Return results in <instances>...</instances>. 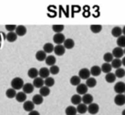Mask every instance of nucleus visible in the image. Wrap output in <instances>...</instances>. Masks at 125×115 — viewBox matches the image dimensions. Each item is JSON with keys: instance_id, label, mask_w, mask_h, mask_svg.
Returning <instances> with one entry per match:
<instances>
[{"instance_id": "nucleus-1", "label": "nucleus", "mask_w": 125, "mask_h": 115, "mask_svg": "<svg viewBox=\"0 0 125 115\" xmlns=\"http://www.w3.org/2000/svg\"><path fill=\"white\" fill-rule=\"evenodd\" d=\"M10 85L12 89H16V90H20L21 89H22L23 85H24V81L21 77H16L11 80Z\"/></svg>"}, {"instance_id": "nucleus-2", "label": "nucleus", "mask_w": 125, "mask_h": 115, "mask_svg": "<svg viewBox=\"0 0 125 115\" xmlns=\"http://www.w3.org/2000/svg\"><path fill=\"white\" fill-rule=\"evenodd\" d=\"M65 40H66V38H65L64 34L62 33L55 34L53 36V41H54V43L57 44V45H62V44H63Z\"/></svg>"}, {"instance_id": "nucleus-3", "label": "nucleus", "mask_w": 125, "mask_h": 115, "mask_svg": "<svg viewBox=\"0 0 125 115\" xmlns=\"http://www.w3.org/2000/svg\"><path fill=\"white\" fill-rule=\"evenodd\" d=\"M78 76L81 79H83V80H87L90 77L91 73H90V70L87 68H82L79 70L78 72Z\"/></svg>"}, {"instance_id": "nucleus-4", "label": "nucleus", "mask_w": 125, "mask_h": 115, "mask_svg": "<svg viewBox=\"0 0 125 115\" xmlns=\"http://www.w3.org/2000/svg\"><path fill=\"white\" fill-rule=\"evenodd\" d=\"M87 112L92 115L97 114V113L99 112V106L97 104V103L93 102L92 104L87 106Z\"/></svg>"}, {"instance_id": "nucleus-5", "label": "nucleus", "mask_w": 125, "mask_h": 115, "mask_svg": "<svg viewBox=\"0 0 125 115\" xmlns=\"http://www.w3.org/2000/svg\"><path fill=\"white\" fill-rule=\"evenodd\" d=\"M114 103L116 106H122L125 105V95L123 94H118L115 96L114 98Z\"/></svg>"}, {"instance_id": "nucleus-6", "label": "nucleus", "mask_w": 125, "mask_h": 115, "mask_svg": "<svg viewBox=\"0 0 125 115\" xmlns=\"http://www.w3.org/2000/svg\"><path fill=\"white\" fill-rule=\"evenodd\" d=\"M114 91L116 94H124L125 92V83L123 82H118L115 84Z\"/></svg>"}, {"instance_id": "nucleus-7", "label": "nucleus", "mask_w": 125, "mask_h": 115, "mask_svg": "<svg viewBox=\"0 0 125 115\" xmlns=\"http://www.w3.org/2000/svg\"><path fill=\"white\" fill-rule=\"evenodd\" d=\"M111 53H112L113 57H114L115 58H121L123 56V54H124V51H123V48H121V47L117 46L113 49Z\"/></svg>"}, {"instance_id": "nucleus-8", "label": "nucleus", "mask_w": 125, "mask_h": 115, "mask_svg": "<svg viewBox=\"0 0 125 115\" xmlns=\"http://www.w3.org/2000/svg\"><path fill=\"white\" fill-rule=\"evenodd\" d=\"M87 90H88V87L86 85V83H81L79 84L76 87V92L78 94H82V95H84L87 93Z\"/></svg>"}, {"instance_id": "nucleus-9", "label": "nucleus", "mask_w": 125, "mask_h": 115, "mask_svg": "<svg viewBox=\"0 0 125 115\" xmlns=\"http://www.w3.org/2000/svg\"><path fill=\"white\" fill-rule=\"evenodd\" d=\"M82 103H84V104L88 106V105L92 104V103L94 102V96H93L92 94H87V93L86 94L82 96Z\"/></svg>"}, {"instance_id": "nucleus-10", "label": "nucleus", "mask_w": 125, "mask_h": 115, "mask_svg": "<svg viewBox=\"0 0 125 115\" xmlns=\"http://www.w3.org/2000/svg\"><path fill=\"white\" fill-rule=\"evenodd\" d=\"M34 106L35 105L33 104V101H26L25 102H23V109H24V111L26 112H28V113H30L31 111H33V110H34Z\"/></svg>"}, {"instance_id": "nucleus-11", "label": "nucleus", "mask_w": 125, "mask_h": 115, "mask_svg": "<svg viewBox=\"0 0 125 115\" xmlns=\"http://www.w3.org/2000/svg\"><path fill=\"white\" fill-rule=\"evenodd\" d=\"M65 47L63 46V45H57L54 47V53L57 56H62L65 53Z\"/></svg>"}, {"instance_id": "nucleus-12", "label": "nucleus", "mask_w": 125, "mask_h": 115, "mask_svg": "<svg viewBox=\"0 0 125 115\" xmlns=\"http://www.w3.org/2000/svg\"><path fill=\"white\" fill-rule=\"evenodd\" d=\"M33 85L34 88H39V89H40V88H42L44 85H45V79L38 77L37 78L33 79Z\"/></svg>"}, {"instance_id": "nucleus-13", "label": "nucleus", "mask_w": 125, "mask_h": 115, "mask_svg": "<svg viewBox=\"0 0 125 115\" xmlns=\"http://www.w3.org/2000/svg\"><path fill=\"white\" fill-rule=\"evenodd\" d=\"M15 33L17 34V36H20V37L24 36V35L27 34L26 27L23 26V25H20V26H17V27H16V31H15Z\"/></svg>"}, {"instance_id": "nucleus-14", "label": "nucleus", "mask_w": 125, "mask_h": 115, "mask_svg": "<svg viewBox=\"0 0 125 115\" xmlns=\"http://www.w3.org/2000/svg\"><path fill=\"white\" fill-rule=\"evenodd\" d=\"M50 75H51L50 70H49V69L45 68V67L39 70V77H41V78L45 79V78H47V77H50Z\"/></svg>"}, {"instance_id": "nucleus-15", "label": "nucleus", "mask_w": 125, "mask_h": 115, "mask_svg": "<svg viewBox=\"0 0 125 115\" xmlns=\"http://www.w3.org/2000/svg\"><path fill=\"white\" fill-rule=\"evenodd\" d=\"M47 55L43 50H40L35 53V58H36L38 61L42 62V61H45V58H46Z\"/></svg>"}, {"instance_id": "nucleus-16", "label": "nucleus", "mask_w": 125, "mask_h": 115, "mask_svg": "<svg viewBox=\"0 0 125 115\" xmlns=\"http://www.w3.org/2000/svg\"><path fill=\"white\" fill-rule=\"evenodd\" d=\"M33 89H34V87H33V83H29V82H27V83H24V85H23L22 91L26 94H31V93L33 92Z\"/></svg>"}, {"instance_id": "nucleus-17", "label": "nucleus", "mask_w": 125, "mask_h": 115, "mask_svg": "<svg viewBox=\"0 0 125 115\" xmlns=\"http://www.w3.org/2000/svg\"><path fill=\"white\" fill-rule=\"evenodd\" d=\"M111 34L115 38H119L123 35V28H121L120 27H114L111 29Z\"/></svg>"}, {"instance_id": "nucleus-18", "label": "nucleus", "mask_w": 125, "mask_h": 115, "mask_svg": "<svg viewBox=\"0 0 125 115\" xmlns=\"http://www.w3.org/2000/svg\"><path fill=\"white\" fill-rule=\"evenodd\" d=\"M70 101H71V103L74 105V106H78L79 104H81V103L82 102V96L78 94H74V95H72L71 98H70Z\"/></svg>"}, {"instance_id": "nucleus-19", "label": "nucleus", "mask_w": 125, "mask_h": 115, "mask_svg": "<svg viewBox=\"0 0 125 115\" xmlns=\"http://www.w3.org/2000/svg\"><path fill=\"white\" fill-rule=\"evenodd\" d=\"M102 70H101V68L98 65H94L92 68L90 69V73L93 77H99V75L101 74Z\"/></svg>"}, {"instance_id": "nucleus-20", "label": "nucleus", "mask_w": 125, "mask_h": 115, "mask_svg": "<svg viewBox=\"0 0 125 115\" xmlns=\"http://www.w3.org/2000/svg\"><path fill=\"white\" fill-rule=\"evenodd\" d=\"M28 76L29 78L32 79H35L39 77V70H37L36 68L33 67V68H30L29 70H28Z\"/></svg>"}, {"instance_id": "nucleus-21", "label": "nucleus", "mask_w": 125, "mask_h": 115, "mask_svg": "<svg viewBox=\"0 0 125 115\" xmlns=\"http://www.w3.org/2000/svg\"><path fill=\"white\" fill-rule=\"evenodd\" d=\"M17 34L15 32H9L6 34V40L10 43H13L17 40Z\"/></svg>"}, {"instance_id": "nucleus-22", "label": "nucleus", "mask_w": 125, "mask_h": 115, "mask_svg": "<svg viewBox=\"0 0 125 115\" xmlns=\"http://www.w3.org/2000/svg\"><path fill=\"white\" fill-rule=\"evenodd\" d=\"M62 45L65 47V49L71 50V49H73L74 46H75V41H74L72 39H66Z\"/></svg>"}, {"instance_id": "nucleus-23", "label": "nucleus", "mask_w": 125, "mask_h": 115, "mask_svg": "<svg viewBox=\"0 0 125 115\" xmlns=\"http://www.w3.org/2000/svg\"><path fill=\"white\" fill-rule=\"evenodd\" d=\"M76 110L79 114H81V115L84 114V113H86L87 112V105L82 102L81 104H79L78 106H76Z\"/></svg>"}, {"instance_id": "nucleus-24", "label": "nucleus", "mask_w": 125, "mask_h": 115, "mask_svg": "<svg viewBox=\"0 0 125 115\" xmlns=\"http://www.w3.org/2000/svg\"><path fill=\"white\" fill-rule=\"evenodd\" d=\"M54 46L52 43H50V42H47L43 46V51L45 52V53H52V52H54Z\"/></svg>"}, {"instance_id": "nucleus-25", "label": "nucleus", "mask_w": 125, "mask_h": 115, "mask_svg": "<svg viewBox=\"0 0 125 115\" xmlns=\"http://www.w3.org/2000/svg\"><path fill=\"white\" fill-rule=\"evenodd\" d=\"M16 100L18 102H25L27 101V94H25L23 91H20L16 94Z\"/></svg>"}, {"instance_id": "nucleus-26", "label": "nucleus", "mask_w": 125, "mask_h": 115, "mask_svg": "<svg viewBox=\"0 0 125 115\" xmlns=\"http://www.w3.org/2000/svg\"><path fill=\"white\" fill-rule=\"evenodd\" d=\"M32 101H33L34 105H41L44 101V97L40 95V94H35V95H33V98H32Z\"/></svg>"}, {"instance_id": "nucleus-27", "label": "nucleus", "mask_w": 125, "mask_h": 115, "mask_svg": "<svg viewBox=\"0 0 125 115\" xmlns=\"http://www.w3.org/2000/svg\"><path fill=\"white\" fill-rule=\"evenodd\" d=\"M81 82H82V79L79 77V76H73V77H71L70 79V84H71L72 86H75V87H77L79 84L82 83Z\"/></svg>"}, {"instance_id": "nucleus-28", "label": "nucleus", "mask_w": 125, "mask_h": 115, "mask_svg": "<svg viewBox=\"0 0 125 115\" xmlns=\"http://www.w3.org/2000/svg\"><path fill=\"white\" fill-rule=\"evenodd\" d=\"M100 68H101L102 72H104V73H105V74L110 73V72L111 71V70H112V66H111V63H105V62L101 65Z\"/></svg>"}, {"instance_id": "nucleus-29", "label": "nucleus", "mask_w": 125, "mask_h": 115, "mask_svg": "<svg viewBox=\"0 0 125 115\" xmlns=\"http://www.w3.org/2000/svg\"><path fill=\"white\" fill-rule=\"evenodd\" d=\"M45 62V64H46V65L52 66V65H55L56 62H57V59H56V58L54 57L53 55H49L46 57Z\"/></svg>"}, {"instance_id": "nucleus-30", "label": "nucleus", "mask_w": 125, "mask_h": 115, "mask_svg": "<svg viewBox=\"0 0 125 115\" xmlns=\"http://www.w3.org/2000/svg\"><path fill=\"white\" fill-rule=\"evenodd\" d=\"M39 94L41 96H43V97H47V96L51 94L50 88L46 87V86H43V87L40 89V93H39Z\"/></svg>"}, {"instance_id": "nucleus-31", "label": "nucleus", "mask_w": 125, "mask_h": 115, "mask_svg": "<svg viewBox=\"0 0 125 115\" xmlns=\"http://www.w3.org/2000/svg\"><path fill=\"white\" fill-rule=\"evenodd\" d=\"M77 110L75 106H68L65 109V114L66 115H76Z\"/></svg>"}, {"instance_id": "nucleus-32", "label": "nucleus", "mask_w": 125, "mask_h": 115, "mask_svg": "<svg viewBox=\"0 0 125 115\" xmlns=\"http://www.w3.org/2000/svg\"><path fill=\"white\" fill-rule=\"evenodd\" d=\"M104 79H105V81L108 82V83H112V82H114L115 81H116V75H115V73L110 72V73L106 74Z\"/></svg>"}, {"instance_id": "nucleus-33", "label": "nucleus", "mask_w": 125, "mask_h": 115, "mask_svg": "<svg viewBox=\"0 0 125 115\" xmlns=\"http://www.w3.org/2000/svg\"><path fill=\"white\" fill-rule=\"evenodd\" d=\"M16 89H12V88H10V89H8L7 90H6L5 92V95L7 98H9V99H13V98H16Z\"/></svg>"}, {"instance_id": "nucleus-34", "label": "nucleus", "mask_w": 125, "mask_h": 115, "mask_svg": "<svg viewBox=\"0 0 125 115\" xmlns=\"http://www.w3.org/2000/svg\"><path fill=\"white\" fill-rule=\"evenodd\" d=\"M86 85L88 88H94L97 85V80L94 77H89L86 80Z\"/></svg>"}, {"instance_id": "nucleus-35", "label": "nucleus", "mask_w": 125, "mask_h": 115, "mask_svg": "<svg viewBox=\"0 0 125 115\" xmlns=\"http://www.w3.org/2000/svg\"><path fill=\"white\" fill-rule=\"evenodd\" d=\"M111 66H112V68L116 70V69L121 68L123 64H122V60L120 59V58H114V59L112 60V62L111 63Z\"/></svg>"}, {"instance_id": "nucleus-36", "label": "nucleus", "mask_w": 125, "mask_h": 115, "mask_svg": "<svg viewBox=\"0 0 125 115\" xmlns=\"http://www.w3.org/2000/svg\"><path fill=\"white\" fill-rule=\"evenodd\" d=\"M103 59L104 60L105 63H111L112 60L114 59V57H113L111 52H106V53H104V56H103Z\"/></svg>"}, {"instance_id": "nucleus-37", "label": "nucleus", "mask_w": 125, "mask_h": 115, "mask_svg": "<svg viewBox=\"0 0 125 115\" xmlns=\"http://www.w3.org/2000/svg\"><path fill=\"white\" fill-rule=\"evenodd\" d=\"M116 45L121 48H125V35H122L116 40Z\"/></svg>"}, {"instance_id": "nucleus-38", "label": "nucleus", "mask_w": 125, "mask_h": 115, "mask_svg": "<svg viewBox=\"0 0 125 115\" xmlns=\"http://www.w3.org/2000/svg\"><path fill=\"white\" fill-rule=\"evenodd\" d=\"M90 30L94 34H99L102 30V26L101 25H91Z\"/></svg>"}, {"instance_id": "nucleus-39", "label": "nucleus", "mask_w": 125, "mask_h": 115, "mask_svg": "<svg viewBox=\"0 0 125 115\" xmlns=\"http://www.w3.org/2000/svg\"><path fill=\"white\" fill-rule=\"evenodd\" d=\"M115 75L117 78H123L125 77V70L123 68L116 69V71H115Z\"/></svg>"}, {"instance_id": "nucleus-40", "label": "nucleus", "mask_w": 125, "mask_h": 115, "mask_svg": "<svg viewBox=\"0 0 125 115\" xmlns=\"http://www.w3.org/2000/svg\"><path fill=\"white\" fill-rule=\"evenodd\" d=\"M54 84H55V80L52 77H49L45 79V86H46V87L51 88L52 86H54Z\"/></svg>"}, {"instance_id": "nucleus-41", "label": "nucleus", "mask_w": 125, "mask_h": 115, "mask_svg": "<svg viewBox=\"0 0 125 115\" xmlns=\"http://www.w3.org/2000/svg\"><path fill=\"white\" fill-rule=\"evenodd\" d=\"M52 28L56 34H59V33H62V30L64 29V26H63V25L57 24V25H53Z\"/></svg>"}, {"instance_id": "nucleus-42", "label": "nucleus", "mask_w": 125, "mask_h": 115, "mask_svg": "<svg viewBox=\"0 0 125 115\" xmlns=\"http://www.w3.org/2000/svg\"><path fill=\"white\" fill-rule=\"evenodd\" d=\"M49 70H50V73L52 74V75H57V74L59 73V70H59V67L55 65L51 66Z\"/></svg>"}, {"instance_id": "nucleus-43", "label": "nucleus", "mask_w": 125, "mask_h": 115, "mask_svg": "<svg viewBox=\"0 0 125 115\" xmlns=\"http://www.w3.org/2000/svg\"><path fill=\"white\" fill-rule=\"evenodd\" d=\"M16 25H12V24H8L5 25V29L8 32H15L16 29Z\"/></svg>"}, {"instance_id": "nucleus-44", "label": "nucleus", "mask_w": 125, "mask_h": 115, "mask_svg": "<svg viewBox=\"0 0 125 115\" xmlns=\"http://www.w3.org/2000/svg\"><path fill=\"white\" fill-rule=\"evenodd\" d=\"M4 40H6V34L1 31L0 32V42L2 43V41Z\"/></svg>"}, {"instance_id": "nucleus-45", "label": "nucleus", "mask_w": 125, "mask_h": 115, "mask_svg": "<svg viewBox=\"0 0 125 115\" xmlns=\"http://www.w3.org/2000/svg\"><path fill=\"white\" fill-rule=\"evenodd\" d=\"M28 115H40V114L38 111H36V110H33V111H31L30 113H28Z\"/></svg>"}, {"instance_id": "nucleus-46", "label": "nucleus", "mask_w": 125, "mask_h": 115, "mask_svg": "<svg viewBox=\"0 0 125 115\" xmlns=\"http://www.w3.org/2000/svg\"><path fill=\"white\" fill-rule=\"evenodd\" d=\"M122 64H123V66H125V57L123 58V59H122Z\"/></svg>"}, {"instance_id": "nucleus-47", "label": "nucleus", "mask_w": 125, "mask_h": 115, "mask_svg": "<svg viewBox=\"0 0 125 115\" xmlns=\"http://www.w3.org/2000/svg\"><path fill=\"white\" fill-rule=\"evenodd\" d=\"M123 35H125V26L123 28Z\"/></svg>"}, {"instance_id": "nucleus-48", "label": "nucleus", "mask_w": 125, "mask_h": 115, "mask_svg": "<svg viewBox=\"0 0 125 115\" xmlns=\"http://www.w3.org/2000/svg\"><path fill=\"white\" fill-rule=\"evenodd\" d=\"M122 115H125V109L123 110V112H122Z\"/></svg>"}, {"instance_id": "nucleus-49", "label": "nucleus", "mask_w": 125, "mask_h": 115, "mask_svg": "<svg viewBox=\"0 0 125 115\" xmlns=\"http://www.w3.org/2000/svg\"><path fill=\"white\" fill-rule=\"evenodd\" d=\"M1 46H2V43L0 42V49H1Z\"/></svg>"}, {"instance_id": "nucleus-50", "label": "nucleus", "mask_w": 125, "mask_h": 115, "mask_svg": "<svg viewBox=\"0 0 125 115\" xmlns=\"http://www.w3.org/2000/svg\"><path fill=\"white\" fill-rule=\"evenodd\" d=\"M123 51H124V54H125V48H124V49H123Z\"/></svg>"}, {"instance_id": "nucleus-51", "label": "nucleus", "mask_w": 125, "mask_h": 115, "mask_svg": "<svg viewBox=\"0 0 125 115\" xmlns=\"http://www.w3.org/2000/svg\"><path fill=\"white\" fill-rule=\"evenodd\" d=\"M124 95H125V92H124Z\"/></svg>"}]
</instances>
